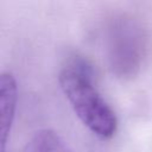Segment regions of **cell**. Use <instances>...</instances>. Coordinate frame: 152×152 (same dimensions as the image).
<instances>
[{"label": "cell", "instance_id": "7a4b0ae2", "mask_svg": "<svg viewBox=\"0 0 152 152\" xmlns=\"http://www.w3.org/2000/svg\"><path fill=\"white\" fill-rule=\"evenodd\" d=\"M146 51L144 31L131 20L119 21L112 31L109 59L119 76H132L139 70Z\"/></svg>", "mask_w": 152, "mask_h": 152}, {"label": "cell", "instance_id": "6da1fadb", "mask_svg": "<svg viewBox=\"0 0 152 152\" xmlns=\"http://www.w3.org/2000/svg\"><path fill=\"white\" fill-rule=\"evenodd\" d=\"M61 88L80 120L96 135L110 138L118 120L93 83L91 70L82 59H71L59 72Z\"/></svg>", "mask_w": 152, "mask_h": 152}, {"label": "cell", "instance_id": "3957f363", "mask_svg": "<svg viewBox=\"0 0 152 152\" xmlns=\"http://www.w3.org/2000/svg\"><path fill=\"white\" fill-rule=\"evenodd\" d=\"M17 82L13 75L0 72V152H6L8 134L17 107Z\"/></svg>", "mask_w": 152, "mask_h": 152}, {"label": "cell", "instance_id": "277c9868", "mask_svg": "<svg viewBox=\"0 0 152 152\" xmlns=\"http://www.w3.org/2000/svg\"><path fill=\"white\" fill-rule=\"evenodd\" d=\"M27 152H71L65 141L52 129L37 131L27 145Z\"/></svg>", "mask_w": 152, "mask_h": 152}]
</instances>
